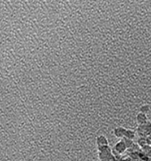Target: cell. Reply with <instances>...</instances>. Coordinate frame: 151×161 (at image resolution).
I'll use <instances>...</instances> for the list:
<instances>
[{"label": "cell", "mask_w": 151, "mask_h": 161, "mask_svg": "<svg viewBox=\"0 0 151 161\" xmlns=\"http://www.w3.org/2000/svg\"><path fill=\"white\" fill-rule=\"evenodd\" d=\"M150 106L148 105H147V104L143 105L140 107V108H139V112L147 114L150 111Z\"/></svg>", "instance_id": "7"}, {"label": "cell", "mask_w": 151, "mask_h": 161, "mask_svg": "<svg viewBox=\"0 0 151 161\" xmlns=\"http://www.w3.org/2000/svg\"><path fill=\"white\" fill-rule=\"evenodd\" d=\"M127 149V146L123 140H122L117 142L114 146V149L118 153H122Z\"/></svg>", "instance_id": "3"}, {"label": "cell", "mask_w": 151, "mask_h": 161, "mask_svg": "<svg viewBox=\"0 0 151 161\" xmlns=\"http://www.w3.org/2000/svg\"><path fill=\"white\" fill-rule=\"evenodd\" d=\"M126 130L127 129L123 127H116L113 130L114 135L118 138H123L125 137Z\"/></svg>", "instance_id": "4"}, {"label": "cell", "mask_w": 151, "mask_h": 161, "mask_svg": "<svg viewBox=\"0 0 151 161\" xmlns=\"http://www.w3.org/2000/svg\"><path fill=\"white\" fill-rule=\"evenodd\" d=\"M96 145L98 149L108 146V139L104 135H99L96 138Z\"/></svg>", "instance_id": "2"}, {"label": "cell", "mask_w": 151, "mask_h": 161, "mask_svg": "<svg viewBox=\"0 0 151 161\" xmlns=\"http://www.w3.org/2000/svg\"><path fill=\"white\" fill-rule=\"evenodd\" d=\"M137 132L139 137L147 138L151 135V123L148 122L143 125H138Z\"/></svg>", "instance_id": "1"}, {"label": "cell", "mask_w": 151, "mask_h": 161, "mask_svg": "<svg viewBox=\"0 0 151 161\" xmlns=\"http://www.w3.org/2000/svg\"><path fill=\"white\" fill-rule=\"evenodd\" d=\"M134 137H135V132L134 130L131 129H127L124 138H128L130 140H133Z\"/></svg>", "instance_id": "6"}, {"label": "cell", "mask_w": 151, "mask_h": 161, "mask_svg": "<svg viewBox=\"0 0 151 161\" xmlns=\"http://www.w3.org/2000/svg\"><path fill=\"white\" fill-rule=\"evenodd\" d=\"M136 119V122L138 124V125H143L148 122V117H147V114L142 113H140V112L137 114Z\"/></svg>", "instance_id": "5"}]
</instances>
